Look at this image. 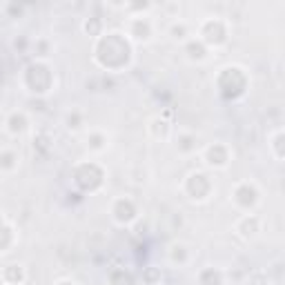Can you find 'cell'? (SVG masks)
Here are the masks:
<instances>
[{
  "label": "cell",
  "mask_w": 285,
  "mask_h": 285,
  "mask_svg": "<svg viewBox=\"0 0 285 285\" xmlns=\"http://www.w3.org/2000/svg\"><path fill=\"white\" fill-rule=\"evenodd\" d=\"M98 60L109 69H118L130 60V45L118 34H109L98 45Z\"/></svg>",
  "instance_id": "1"
},
{
  "label": "cell",
  "mask_w": 285,
  "mask_h": 285,
  "mask_svg": "<svg viewBox=\"0 0 285 285\" xmlns=\"http://www.w3.org/2000/svg\"><path fill=\"white\" fill-rule=\"evenodd\" d=\"M49 83H51V74H49L47 67L31 65L27 69V85L31 87V91H36V94H45Z\"/></svg>",
  "instance_id": "2"
},
{
  "label": "cell",
  "mask_w": 285,
  "mask_h": 285,
  "mask_svg": "<svg viewBox=\"0 0 285 285\" xmlns=\"http://www.w3.org/2000/svg\"><path fill=\"white\" fill-rule=\"evenodd\" d=\"M230 87H234L232 89V96H241L243 89H245V76L241 74V69L232 67V69H225L223 76H220V89H223V94L228 96Z\"/></svg>",
  "instance_id": "3"
},
{
  "label": "cell",
  "mask_w": 285,
  "mask_h": 285,
  "mask_svg": "<svg viewBox=\"0 0 285 285\" xmlns=\"http://www.w3.org/2000/svg\"><path fill=\"white\" fill-rule=\"evenodd\" d=\"M76 183L83 189H96L103 183V172L96 165H83L76 172Z\"/></svg>",
  "instance_id": "4"
},
{
  "label": "cell",
  "mask_w": 285,
  "mask_h": 285,
  "mask_svg": "<svg viewBox=\"0 0 285 285\" xmlns=\"http://www.w3.org/2000/svg\"><path fill=\"white\" fill-rule=\"evenodd\" d=\"M187 189L194 199H203V196H207V192H209V181L203 176V174H194V176H189Z\"/></svg>",
  "instance_id": "5"
},
{
  "label": "cell",
  "mask_w": 285,
  "mask_h": 285,
  "mask_svg": "<svg viewBox=\"0 0 285 285\" xmlns=\"http://www.w3.org/2000/svg\"><path fill=\"white\" fill-rule=\"evenodd\" d=\"M116 218L120 220V223H127V220H132L134 216H136V207H134L132 201H118L116 203V209H114Z\"/></svg>",
  "instance_id": "6"
},
{
  "label": "cell",
  "mask_w": 285,
  "mask_h": 285,
  "mask_svg": "<svg viewBox=\"0 0 285 285\" xmlns=\"http://www.w3.org/2000/svg\"><path fill=\"white\" fill-rule=\"evenodd\" d=\"M205 40L207 43H216V45L225 40V29H223V25H220L218 20L207 22L205 25Z\"/></svg>",
  "instance_id": "7"
},
{
  "label": "cell",
  "mask_w": 285,
  "mask_h": 285,
  "mask_svg": "<svg viewBox=\"0 0 285 285\" xmlns=\"http://www.w3.org/2000/svg\"><path fill=\"white\" fill-rule=\"evenodd\" d=\"M236 201L241 203L243 207L254 205V203H257V189L249 187V185H243V187H238V192H236Z\"/></svg>",
  "instance_id": "8"
},
{
  "label": "cell",
  "mask_w": 285,
  "mask_h": 285,
  "mask_svg": "<svg viewBox=\"0 0 285 285\" xmlns=\"http://www.w3.org/2000/svg\"><path fill=\"white\" fill-rule=\"evenodd\" d=\"M207 159H209L212 165H225V161H228V152H225V147H220V145H214V147H209Z\"/></svg>",
  "instance_id": "9"
},
{
  "label": "cell",
  "mask_w": 285,
  "mask_h": 285,
  "mask_svg": "<svg viewBox=\"0 0 285 285\" xmlns=\"http://www.w3.org/2000/svg\"><path fill=\"white\" fill-rule=\"evenodd\" d=\"M112 285H134V276L125 270H118L112 274Z\"/></svg>",
  "instance_id": "10"
},
{
  "label": "cell",
  "mask_w": 285,
  "mask_h": 285,
  "mask_svg": "<svg viewBox=\"0 0 285 285\" xmlns=\"http://www.w3.org/2000/svg\"><path fill=\"white\" fill-rule=\"evenodd\" d=\"M201 283L203 285H220V274L216 270H205L201 276Z\"/></svg>",
  "instance_id": "11"
},
{
  "label": "cell",
  "mask_w": 285,
  "mask_h": 285,
  "mask_svg": "<svg viewBox=\"0 0 285 285\" xmlns=\"http://www.w3.org/2000/svg\"><path fill=\"white\" fill-rule=\"evenodd\" d=\"M9 127H11V132H22L27 127V120H25V116H11V120H9Z\"/></svg>",
  "instance_id": "12"
},
{
  "label": "cell",
  "mask_w": 285,
  "mask_h": 285,
  "mask_svg": "<svg viewBox=\"0 0 285 285\" xmlns=\"http://www.w3.org/2000/svg\"><path fill=\"white\" fill-rule=\"evenodd\" d=\"M7 278L11 283H20L22 281V270L18 265H9V270H7Z\"/></svg>",
  "instance_id": "13"
},
{
  "label": "cell",
  "mask_w": 285,
  "mask_h": 285,
  "mask_svg": "<svg viewBox=\"0 0 285 285\" xmlns=\"http://www.w3.org/2000/svg\"><path fill=\"white\" fill-rule=\"evenodd\" d=\"M9 243H11V232H9V228L0 225V249H5Z\"/></svg>",
  "instance_id": "14"
},
{
  "label": "cell",
  "mask_w": 285,
  "mask_h": 285,
  "mask_svg": "<svg viewBox=\"0 0 285 285\" xmlns=\"http://www.w3.org/2000/svg\"><path fill=\"white\" fill-rule=\"evenodd\" d=\"M187 51H189L192 58H203V56H205V49H203V45H196V43H192L189 47H187Z\"/></svg>",
  "instance_id": "15"
},
{
  "label": "cell",
  "mask_w": 285,
  "mask_h": 285,
  "mask_svg": "<svg viewBox=\"0 0 285 285\" xmlns=\"http://www.w3.org/2000/svg\"><path fill=\"white\" fill-rule=\"evenodd\" d=\"M134 31L138 34V38H147V36H149V27H147V22H136Z\"/></svg>",
  "instance_id": "16"
},
{
  "label": "cell",
  "mask_w": 285,
  "mask_h": 285,
  "mask_svg": "<svg viewBox=\"0 0 285 285\" xmlns=\"http://www.w3.org/2000/svg\"><path fill=\"white\" fill-rule=\"evenodd\" d=\"M243 230H249L247 234H254V230H257V218H254V216H252V218H247L245 223H243Z\"/></svg>",
  "instance_id": "17"
},
{
  "label": "cell",
  "mask_w": 285,
  "mask_h": 285,
  "mask_svg": "<svg viewBox=\"0 0 285 285\" xmlns=\"http://www.w3.org/2000/svg\"><path fill=\"white\" fill-rule=\"evenodd\" d=\"M0 165H3V167H11V165H14V154H3V156H0Z\"/></svg>",
  "instance_id": "18"
},
{
  "label": "cell",
  "mask_w": 285,
  "mask_h": 285,
  "mask_svg": "<svg viewBox=\"0 0 285 285\" xmlns=\"http://www.w3.org/2000/svg\"><path fill=\"white\" fill-rule=\"evenodd\" d=\"M91 141H94V143H91V145H94V147H101V136H94V138H91Z\"/></svg>",
  "instance_id": "19"
},
{
  "label": "cell",
  "mask_w": 285,
  "mask_h": 285,
  "mask_svg": "<svg viewBox=\"0 0 285 285\" xmlns=\"http://www.w3.org/2000/svg\"><path fill=\"white\" fill-rule=\"evenodd\" d=\"M58 285H72V283H58Z\"/></svg>",
  "instance_id": "20"
}]
</instances>
